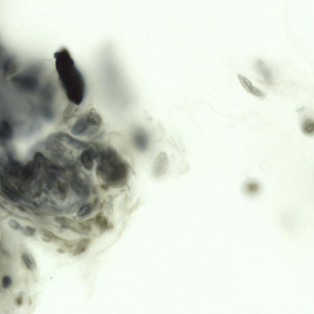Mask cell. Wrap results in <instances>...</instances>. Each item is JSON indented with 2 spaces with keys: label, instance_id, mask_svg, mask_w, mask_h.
I'll return each instance as SVG.
<instances>
[{
  "label": "cell",
  "instance_id": "obj_7",
  "mask_svg": "<svg viewBox=\"0 0 314 314\" xmlns=\"http://www.w3.org/2000/svg\"><path fill=\"white\" fill-rule=\"evenodd\" d=\"M168 164V159L166 154L162 152L156 158L153 166V174L156 177H159L164 174L166 171Z\"/></svg>",
  "mask_w": 314,
  "mask_h": 314
},
{
  "label": "cell",
  "instance_id": "obj_28",
  "mask_svg": "<svg viewBox=\"0 0 314 314\" xmlns=\"http://www.w3.org/2000/svg\"><path fill=\"white\" fill-rule=\"evenodd\" d=\"M56 251L59 253H63L64 252V250L60 248H57L56 249Z\"/></svg>",
  "mask_w": 314,
  "mask_h": 314
},
{
  "label": "cell",
  "instance_id": "obj_17",
  "mask_svg": "<svg viewBox=\"0 0 314 314\" xmlns=\"http://www.w3.org/2000/svg\"><path fill=\"white\" fill-rule=\"evenodd\" d=\"M57 185L58 190L61 194V198L62 200H64L67 197L69 191V186L67 183L59 181L58 182Z\"/></svg>",
  "mask_w": 314,
  "mask_h": 314
},
{
  "label": "cell",
  "instance_id": "obj_1",
  "mask_svg": "<svg viewBox=\"0 0 314 314\" xmlns=\"http://www.w3.org/2000/svg\"><path fill=\"white\" fill-rule=\"evenodd\" d=\"M55 67L64 93L70 102L80 105L83 101L86 86L83 76L67 48L63 47L54 55Z\"/></svg>",
  "mask_w": 314,
  "mask_h": 314
},
{
  "label": "cell",
  "instance_id": "obj_12",
  "mask_svg": "<svg viewBox=\"0 0 314 314\" xmlns=\"http://www.w3.org/2000/svg\"><path fill=\"white\" fill-rule=\"evenodd\" d=\"M13 131L9 123L6 120H2L1 122L0 137L1 140L6 141L11 139Z\"/></svg>",
  "mask_w": 314,
  "mask_h": 314
},
{
  "label": "cell",
  "instance_id": "obj_16",
  "mask_svg": "<svg viewBox=\"0 0 314 314\" xmlns=\"http://www.w3.org/2000/svg\"><path fill=\"white\" fill-rule=\"evenodd\" d=\"M21 258L29 270H32L35 268V264L34 260L29 254L26 252L23 253L21 255Z\"/></svg>",
  "mask_w": 314,
  "mask_h": 314
},
{
  "label": "cell",
  "instance_id": "obj_10",
  "mask_svg": "<svg viewBox=\"0 0 314 314\" xmlns=\"http://www.w3.org/2000/svg\"><path fill=\"white\" fill-rule=\"evenodd\" d=\"M58 138L67 144L77 149L86 148L89 146L87 143L78 140L65 132H61L58 134Z\"/></svg>",
  "mask_w": 314,
  "mask_h": 314
},
{
  "label": "cell",
  "instance_id": "obj_18",
  "mask_svg": "<svg viewBox=\"0 0 314 314\" xmlns=\"http://www.w3.org/2000/svg\"><path fill=\"white\" fill-rule=\"evenodd\" d=\"M90 241V239L89 238H84L82 239L78 244L74 253L78 254L83 252L86 249Z\"/></svg>",
  "mask_w": 314,
  "mask_h": 314
},
{
  "label": "cell",
  "instance_id": "obj_20",
  "mask_svg": "<svg viewBox=\"0 0 314 314\" xmlns=\"http://www.w3.org/2000/svg\"><path fill=\"white\" fill-rule=\"evenodd\" d=\"M53 220L56 222L62 225L68 226V225L73 222L72 220L68 218L63 216H57L53 218Z\"/></svg>",
  "mask_w": 314,
  "mask_h": 314
},
{
  "label": "cell",
  "instance_id": "obj_23",
  "mask_svg": "<svg viewBox=\"0 0 314 314\" xmlns=\"http://www.w3.org/2000/svg\"><path fill=\"white\" fill-rule=\"evenodd\" d=\"M11 279L9 276H5L3 277L2 280V284L4 288H9L11 285Z\"/></svg>",
  "mask_w": 314,
  "mask_h": 314
},
{
  "label": "cell",
  "instance_id": "obj_24",
  "mask_svg": "<svg viewBox=\"0 0 314 314\" xmlns=\"http://www.w3.org/2000/svg\"><path fill=\"white\" fill-rule=\"evenodd\" d=\"M43 232L44 236L50 239H60V238L54 234L50 231L46 229L43 230Z\"/></svg>",
  "mask_w": 314,
  "mask_h": 314
},
{
  "label": "cell",
  "instance_id": "obj_25",
  "mask_svg": "<svg viewBox=\"0 0 314 314\" xmlns=\"http://www.w3.org/2000/svg\"><path fill=\"white\" fill-rule=\"evenodd\" d=\"M8 224L10 228L15 230H19L21 227V225L20 223L13 219L10 220L8 221Z\"/></svg>",
  "mask_w": 314,
  "mask_h": 314
},
{
  "label": "cell",
  "instance_id": "obj_2",
  "mask_svg": "<svg viewBox=\"0 0 314 314\" xmlns=\"http://www.w3.org/2000/svg\"><path fill=\"white\" fill-rule=\"evenodd\" d=\"M128 163L113 149L108 147L101 152L96 172L109 185L121 186L128 181L129 174Z\"/></svg>",
  "mask_w": 314,
  "mask_h": 314
},
{
  "label": "cell",
  "instance_id": "obj_27",
  "mask_svg": "<svg viewBox=\"0 0 314 314\" xmlns=\"http://www.w3.org/2000/svg\"><path fill=\"white\" fill-rule=\"evenodd\" d=\"M16 208L21 211L23 212H26V209L22 206L20 205H16Z\"/></svg>",
  "mask_w": 314,
  "mask_h": 314
},
{
  "label": "cell",
  "instance_id": "obj_5",
  "mask_svg": "<svg viewBox=\"0 0 314 314\" xmlns=\"http://www.w3.org/2000/svg\"><path fill=\"white\" fill-rule=\"evenodd\" d=\"M41 167L33 160L30 161L23 167L20 179L25 182H28L36 179Z\"/></svg>",
  "mask_w": 314,
  "mask_h": 314
},
{
  "label": "cell",
  "instance_id": "obj_8",
  "mask_svg": "<svg viewBox=\"0 0 314 314\" xmlns=\"http://www.w3.org/2000/svg\"><path fill=\"white\" fill-rule=\"evenodd\" d=\"M1 189L3 193L12 201L15 202L19 201V193L7 178L3 175L1 177Z\"/></svg>",
  "mask_w": 314,
  "mask_h": 314
},
{
  "label": "cell",
  "instance_id": "obj_13",
  "mask_svg": "<svg viewBox=\"0 0 314 314\" xmlns=\"http://www.w3.org/2000/svg\"><path fill=\"white\" fill-rule=\"evenodd\" d=\"M257 68L265 79L268 83L270 82L271 74L270 70L262 61H259L257 63Z\"/></svg>",
  "mask_w": 314,
  "mask_h": 314
},
{
  "label": "cell",
  "instance_id": "obj_22",
  "mask_svg": "<svg viewBox=\"0 0 314 314\" xmlns=\"http://www.w3.org/2000/svg\"><path fill=\"white\" fill-rule=\"evenodd\" d=\"M84 201V200L81 199V200L75 202L67 209V213H71L75 212L79 208V207L83 203V202Z\"/></svg>",
  "mask_w": 314,
  "mask_h": 314
},
{
  "label": "cell",
  "instance_id": "obj_3",
  "mask_svg": "<svg viewBox=\"0 0 314 314\" xmlns=\"http://www.w3.org/2000/svg\"><path fill=\"white\" fill-rule=\"evenodd\" d=\"M71 186L76 195L84 200L90 194V189L88 185L81 177L76 171L73 172L70 179Z\"/></svg>",
  "mask_w": 314,
  "mask_h": 314
},
{
  "label": "cell",
  "instance_id": "obj_14",
  "mask_svg": "<svg viewBox=\"0 0 314 314\" xmlns=\"http://www.w3.org/2000/svg\"><path fill=\"white\" fill-rule=\"evenodd\" d=\"M95 222L99 228L102 230H105L109 227L107 218L105 216L99 213L95 217Z\"/></svg>",
  "mask_w": 314,
  "mask_h": 314
},
{
  "label": "cell",
  "instance_id": "obj_11",
  "mask_svg": "<svg viewBox=\"0 0 314 314\" xmlns=\"http://www.w3.org/2000/svg\"><path fill=\"white\" fill-rule=\"evenodd\" d=\"M239 80L244 88L249 93L257 97L262 98L265 94L261 90L253 86L251 82L244 76L238 75Z\"/></svg>",
  "mask_w": 314,
  "mask_h": 314
},
{
  "label": "cell",
  "instance_id": "obj_30",
  "mask_svg": "<svg viewBox=\"0 0 314 314\" xmlns=\"http://www.w3.org/2000/svg\"><path fill=\"white\" fill-rule=\"evenodd\" d=\"M101 187L102 188H103L104 190H107L109 188L108 186L107 185H102L101 186Z\"/></svg>",
  "mask_w": 314,
  "mask_h": 314
},
{
  "label": "cell",
  "instance_id": "obj_4",
  "mask_svg": "<svg viewBox=\"0 0 314 314\" xmlns=\"http://www.w3.org/2000/svg\"><path fill=\"white\" fill-rule=\"evenodd\" d=\"M97 129L91 125L86 113L77 120L71 128V132L73 135L77 136L87 131H95Z\"/></svg>",
  "mask_w": 314,
  "mask_h": 314
},
{
  "label": "cell",
  "instance_id": "obj_15",
  "mask_svg": "<svg viewBox=\"0 0 314 314\" xmlns=\"http://www.w3.org/2000/svg\"><path fill=\"white\" fill-rule=\"evenodd\" d=\"M302 130L304 132L307 134H311L314 131V122L311 118L306 119L302 124Z\"/></svg>",
  "mask_w": 314,
  "mask_h": 314
},
{
  "label": "cell",
  "instance_id": "obj_21",
  "mask_svg": "<svg viewBox=\"0 0 314 314\" xmlns=\"http://www.w3.org/2000/svg\"><path fill=\"white\" fill-rule=\"evenodd\" d=\"M36 231V229L29 225H26L23 229V234L26 236H32L34 235Z\"/></svg>",
  "mask_w": 314,
  "mask_h": 314
},
{
  "label": "cell",
  "instance_id": "obj_29",
  "mask_svg": "<svg viewBox=\"0 0 314 314\" xmlns=\"http://www.w3.org/2000/svg\"><path fill=\"white\" fill-rule=\"evenodd\" d=\"M43 241L46 243H50L51 242V240L49 239H46L44 238H42V239Z\"/></svg>",
  "mask_w": 314,
  "mask_h": 314
},
{
  "label": "cell",
  "instance_id": "obj_6",
  "mask_svg": "<svg viewBox=\"0 0 314 314\" xmlns=\"http://www.w3.org/2000/svg\"><path fill=\"white\" fill-rule=\"evenodd\" d=\"M23 167L19 162L10 160L4 165L3 171L6 175L9 178L18 179L20 178Z\"/></svg>",
  "mask_w": 314,
  "mask_h": 314
},
{
  "label": "cell",
  "instance_id": "obj_26",
  "mask_svg": "<svg viewBox=\"0 0 314 314\" xmlns=\"http://www.w3.org/2000/svg\"><path fill=\"white\" fill-rule=\"evenodd\" d=\"M22 293H20L18 297L16 299V301L18 305H21L23 301V296Z\"/></svg>",
  "mask_w": 314,
  "mask_h": 314
},
{
  "label": "cell",
  "instance_id": "obj_19",
  "mask_svg": "<svg viewBox=\"0 0 314 314\" xmlns=\"http://www.w3.org/2000/svg\"><path fill=\"white\" fill-rule=\"evenodd\" d=\"M91 206L89 203L83 205L78 210L77 215L79 217L84 216L89 214L91 211Z\"/></svg>",
  "mask_w": 314,
  "mask_h": 314
},
{
  "label": "cell",
  "instance_id": "obj_9",
  "mask_svg": "<svg viewBox=\"0 0 314 314\" xmlns=\"http://www.w3.org/2000/svg\"><path fill=\"white\" fill-rule=\"evenodd\" d=\"M97 154L92 148L84 150L81 153L80 158L84 167L88 170H91L94 166L93 159L97 157Z\"/></svg>",
  "mask_w": 314,
  "mask_h": 314
}]
</instances>
